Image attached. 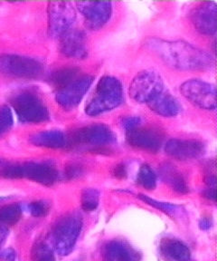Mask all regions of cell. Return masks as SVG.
<instances>
[{
    "label": "cell",
    "mask_w": 217,
    "mask_h": 261,
    "mask_svg": "<svg viewBox=\"0 0 217 261\" xmlns=\"http://www.w3.org/2000/svg\"><path fill=\"white\" fill-rule=\"evenodd\" d=\"M144 46L173 69L205 71L214 65V59L210 54L184 41L165 40L151 37L144 41Z\"/></svg>",
    "instance_id": "cell-1"
},
{
    "label": "cell",
    "mask_w": 217,
    "mask_h": 261,
    "mask_svg": "<svg viewBox=\"0 0 217 261\" xmlns=\"http://www.w3.org/2000/svg\"><path fill=\"white\" fill-rule=\"evenodd\" d=\"M124 93L121 82L111 75H104L99 80L95 92L85 106L89 116H98L114 110L123 102Z\"/></svg>",
    "instance_id": "cell-2"
},
{
    "label": "cell",
    "mask_w": 217,
    "mask_h": 261,
    "mask_svg": "<svg viewBox=\"0 0 217 261\" xmlns=\"http://www.w3.org/2000/svg\"><path fill=\"white\" fill-rule=\"evenodd\" d=\"M10 106L17 118L24 123L38 124L48 121L49 110L39 94L32 90H22L10 99Z\"/></svg>",
    "instance_id": "cell-3"
},
{
    "label": "cell",
    "mask_w": 217,
    "mask_h": 261,
    "mask_svg": "<svg viewBox=\"0 0 217 261\" xmlns=\"http://www.w3.org/2000/svg\"><path fill=\"white\" fill-rule=\"evenodd\" d=\"M67 136V147H88L91 151H103L116 142V135L104 123H91L72 132Z\"/></svg>",
    "instance_id": "cell-4"
},
{
    "label": "cell",
    "mask_w": 217,
    "mask_h": 261,
    "mask_svg": "<svg viewBox=\"0 0 217 261\" xmlns=\"http://www.w3.org/2000/svg\"><path fill=\"white\" fill-rule=\"evenodd\" d=\"M82 228V215L78 212L66 214L54 225L51 234L53 248L60 256L73 251Z\"/></svg>",
    "instance_id": "cell-5"
},
{
    "label": "cell",
    "mask_w": 217,
    "mask_h": 261,
    "mask_svg": "<svg viewBox=\"0 0 217 261\" xmlns=\"http://www.w3.org/2000/svg\"><path fill=\"white\" fill-rule=\"evenodd\" d=\"M45 71L42 63L20 55L4 54L0 56V73L9 77L17 79H37Z\"/></svg>",
    "instance_id": "cell-6"
},
{
    "label": "cell",
    "mask_w": 217,
    "mask_h": 261,
    "mask_svg": "<svg viewBox=\"0 0 217 261\" xmlns=\"http://www.w3.org/2000/svg\"><path fill=\"white\" fill-rule=\"evenodd\" d=\"M166 89L164 80L155 70H144L138 73L130 85V95L139 103L152 101Z\"/></svg>",
    "instance_id": "cell-7"
},
{
    "label": "cell",
    "mask_w": 217,
    "mask_h": 261,
    "mask_svg": "<svg viewBox=\"0 0 217 261\" xmlns=\"http://www.w3.org/2000/svg\"><path fill=\"white\" fill-rule=\"evenodd\" d=\"M180 92L187 100L201 109H216V88L210 83L199 79H190L181 85Z\"/></svg>",
    "instance_id": "cell-8"
},
{
    "label": "cell",
    "mask_w": 217,
    "mask_h": 261,
    "mask_svg": "<svg viewBox=\"0 0 217 261\" xmlns=\"http://www.w3.org/2000/svg\"><path fill=\"white\" fill-rule=\"evenodd\" d=\"M76 19V10L71 2H49L47 7L48 34L54 38L60 37L71 29Z\"/></svg>",
    "instance_id": "cell-9"
},
{
    "label": "cell",
    "mask_w": 217,
    "mask_h": 261,
    "mask_svg": "<svg viewBox=\"0 0 217 261\" xmlns=\"http://www.w3.org/2000/svg\"><path fill=\"white\" fill-rule=\"evenodd\" d=\"M94 83V76L81 74L61 89L56 90L55 101L65 110H73L82 102Z\"/></svg>",
    "instance_id": "cell-10"
},
{
    "label": "cell",
    "mask_w": 217,
    "mask_h": 261,
    "mask_svg": "<svg viewBox=\"0 0 217 261\" xmlns=\"http://www.w3.org/2000/svg\"><path fill=\"white\" fill-rule=\"evenodd\" d=\"M126 140L129 145L133 148L157 152L163 145L165 134L158 127L139 125L126 130Z\"/></svg>",
    "instance_id": "cell-11"
},
{
    "label": "cell",
    "mask_w": 217,
    "mask_h": 261,
    "mask_svg": "<svg viewBox=\"0 0 217 261\" xmlns=\"http://www.w3.org/2000/svg\"><path fill=\"white\" fill-rule=\"evenodd\" d=\"M76 8L82 14L87 29L94 31L103 29L112 15L111 2H76Z\"/></svg>",
    "instance_id": "cell-12"
},
{
    "label": "cell",
    "mask_w": 217,
    "mask_h": 261,
    "mask_svg": "<svg viewBox=\"0 0 217 261\" xmlns=\"http://www.w3.org/2000/svg\"><path fill=\"white\" fill-rule=\"evenodd\" d=\"M23 179L45 185L47 187L57 182L59 171L52 163L48 162H26L22 163Z\"/></svg>",
    "instance_id": "cell-13"
},
{
    "label": "cell",
    "mask_w": 217,
    "mask_h": 261,
    "mask_svg": "<svg viewBox=\"0 0 217 261\" xmlns=\"http://www.w3.org/2000/svg\"><path fill=\"white\" fill-rule=\"evenodd\" d=\"M190 18L195 29L205 36H213L217 29L215 2H204L193 9Z\"/></svg>",
    "instance_id": "cell-14"
},
{
    "label": "cell",
    "mask_w": 217,
    "mask_h": 261,
    "mask_svg": "<svg viewBox=\"0 0 217 261\" xmlns=\"http://www.w3.org/2000/svg\"><path fill=\"white\" fill-rule=\"evenodd\" d=\"M166 153L179 161L197 159L205 152L204 143L194 139H171L165 144Z\"/></svg>",
    "instance_id": "cell-15"
},
{
    "label": "cell",
    "mask_w": 217,
    "mask_h": 261,
    "mask_svg": "<svg viewBox=\"0 0 217 261\" xmlns=\"http://www.w3.org/2000/svg\"><path fill=\"white\" fill-rule=\"evenodd\" d=\"M59 39V49L64 56L74 59H84L88 57L86 35L82 30L70 29Z\"/></svg>",
    "instance_id": "cell-16"
},
{
    "label": "cell",
    "mask_w": 217,
    "mask_h": 261,
    "mask_svg": "<svg viewBox=\"0 0 217 261\" xmlns=\"http://www.w3.org/2000/svg\"><path fill=\"white\" fill-rule=\"evenodd\" d=\"M147 106L155 114L162 117H175L180 114V102L168 89H165Z\"/></svg>",
    "instance_id": "cell-17"
},
{
    "label": "cell",
    "mask_w": 217,
    "mask_h": 261,
    "mask_svg": "<svg viewBox=\"0 0 217 261\" xmlns=\"http://www.w3.org/2000/svg\"><path fill=\"white\" fill-rule=\"evenodd\" d=\"M29 142L33 145L47 149H61L67 147V136L60 130H47L32 135Z\"/></svg>",
    "instance_id": "cell-18"
},
{
    "label": "cell",
    "mask_w": 217,
    "mask_h": 261,
    "mask_svg": "<svg viewBox=\"0 0 217 261\" xmlns=\"http://www.w3.org/2000/svg\"><path fill=\"white\" fill-rule=\"evenodd\" d=\"M161 176L166 184H168L173 191L179 194H187L189 192L187 180L175 166L171 164H165L161 168Z\"/></svg>",
    "instance_id": "cell-19"
},
{
    "label": "cell",
    "mask_w": 217,
    "mask_h": 261,
    "mask_svg": "<svg viewBox=\"0 0 217 261\" xmlns=\"http://www.w3.org/2000/svg\"><path fill=\"white\" fill-rule=\"evenodd\" d=\"M162 250L175 261H191V251L182 241L167 240L162 243Z\"/></svg>",
    "instance_id": "cell-20"
},
{
    "label": "cell",
    "mask_w": 217,
    "mask_h": 261,
    "mask_svg": "<svg viewBox=\"0 0 217 261\" xmlns=\"http://www.w3.org/2000/svg\"><path fill=\"white\" fill-rule=\"evenodd\" d=\"M103 261H131V254L122 242L112 241L105 246Z\"/></svg>",
    "instance_id": "cell-21"
},
{
    "label": "cell",
    "mask_w": 217,
    "mask_h": 261,
    "mask_svg": "<svg viewBox=\"0 0 217 261\" xmlns=\"http://www.w3.org/2000/svg\"><path fill=\"white\" fill-rule=\"evenodd\" d=\"M81 74V70L77 67H61L51 74L50 82L55 89H61L71 82L74 81V79H76Z\"/></svg>",
    "instance_id": "cell-22"
},
{
    "label": "cell",
    "mask_w": 217,
    "mask_h": 261,
    "mask_svg": "<svg viewBox=\"0 0 217 261\" xmlns=\"http://www.w3.org/2000/svg\"><path fill=\"white\" fill-rule=\"evenodd\" d=\"M22 208L17 203L8 204L0 208V223L2 225H15L22 217Z\"/></svg>",
    "instance_id": "cell-23"
},
{
    "label": "cell",
    "mask_w": 217,
    "mask_h": 261,
    "mask_svg": "<svg viewBox=\"0 0 217 261\" xmlns=\"http://www.w3.org/2000/svg\"><path fill=\"white\" fill-rule=\"evenodd\" d=\"M157 174L148 164H142L137 176V182L147 191H153L157 187Z\"/></svg>",
    "instance_id": "cell-24"
},
{
    "label": "cell",
    "mask_w": 217,
    "mask_h": 261,
    "mask_svg": "<svg viewBox=\"0 0 217 261\" xmlns=\"http://www.w3.org/2000/svg\"><path fill=\"white\" fill-rule=\"evenodd\" d=\"M100 202V192L94 188H85L81 193V204L84 212H95Z\"/></svg>",
    "instance_id": "cell-25"
},
{
    "label": "cell",
    "mask_w": 217,
    "mask_h": 261,
    "mask_svg": "<svg viewBox=\"0 0 217 261\" xmlns=\"http://www.w3.org/2000/svg\"><path fill=\"white\" fill-rule=\"evenodd\" d=\"M0 178L9 179H23L22 163L0 162Z\"/></svg>",
    "instance_id": "cell-26"
},
{
    "label": "cell",
    "mask_w": 217,
    "mask_h": 261,
    "mask_svg": "<svg viewBox=\"0 0 217 261\" xmlns=\"http://www.w3.org/2000/svg\"><path fill=\"white\" fill-rule=\"evenodd\" d=\"M14 125V114L11 107L0 106V138L7 135Z\"/></svg>",
    "instance_id": "cell-27"
},
{
    "label": "cell",
    "mask_w": 217,
    "mask_h": 261,
    "mask_svg": "<svg viewBox=\"0 0 217 261\" xmlns=\"http://www.w3.org/2000/svg\"><path fill=\"white\" fill-rule=\"evenodd\" d=\"M33 261H55L53 249L45 242H37L32 249Z\"/></svg>",
    "instance_id": "cell-28"
},
{
    "label": "cell",
    "mask_w": 217,
    "mask_h": 261,
    "mask_svg": "<svg viewBox=\"0 0 217 261\" xmlns=\"http://www.w3.org/2000/svg\"><path fill=\"white\" fill-rule=\"evenodd\" d=\"M139 198L140 200H142L143 202H145V203L148 204V205H150L152 207H154V208L160 210L161 212L167 213L168 215H169L170 213L176 212L177 208H178V206L175 205V204L159 201V200L151 199V198H149L148 196L144 195V194H139Z\"/></svg>",
    "instance_id": "cell-29"
},
{
    "label": "cell",
    "mask_w": 217,
    "mask_h": 261,
    "mask_svg": "<svg viewBox=\"0 0 217 261\" xmlns=\"http://www.w3.org/2000/svg\"><path fill=\"white\" fill-rule=\"evenodd\" d=\"M50 203L46 200H36L28 205L29 212L36 218H42L48 214L50 212Z\"/></svg>",
    "instance_id": "cell-30"
},
{
    "label": "cell",
    "mask_w": 217,
    "mask_h": 261,
    "mask_svg": "<svg viewBox=\"0 0 217 261\" xmlns=\"http://www.w3.org/2000/svg\"><path fill=\"white\" fill-rule=\"evenodd\" d=\"M82 168L77 164H71L68 165L65 170V176L68 179H74L79 176L82 175Z\"/></svg>",
    "instance_id": "cell-31"
},
{
    "label": "cell",
    "mask_w": 217,
    "mask_h": 261,
    "mask_svg": "<svg viewBox=\"0 0 217 261\" xmlns=\"http://www.w3.org/2000/svg\"><path fill=\"white\" fill-rule=\"evenodd\" d=\"M121 124L125 130H131L135 127L141 125V119L138 116H128L122 119Z\"/></svg>",
    "instance_id": "cell-32"
},
{
    "label": "cell",
    "mask_w": 217,
    "mask_h": 261,
    "mask_svg": "<svg viewBox=\"0 0 217 261\" xmlns=\"http://www.w3.org/2000/svg\"><path fill=\"white\" fill-rule=\"evenodd\" d=\"M112 175L114 176L116 179H125L128 175L127 167L125 166V164H117L112 170Z\"/></svg>",
    "instance_id": "cell-33"
},
{
    "label": "cell",
    "mask_w": 217,
    "mask_h": 261,
    "mask_svg": "<svg viewBox=\"0 0 217 261\" xmlns=\"http://www.w3.org/2000/svg\"><path fill=\"white\" fill-rule=\"evenodd\" d=\"M8 236H9V229L5 225L0 223V247L4 244Z\"/></svg>",
    "instance_id": "cell-34"
},
{
    "label": "cell",
    "mask_w": 217,
    "mask_h": 261,
    "mask_svg": "<svg viewBox=\"0 0 217 261\" xmlns=\"http://www.w3.org/2000/svg\"><path fill=\"white\" fill-rule=\"evenodd\" d=\"M204 195H205V198H207L208 200L215 201V198H216L215 188H207V190H205V192H204Z\"/></svg>",
    "instance_id": "cell-35"
},
{
    "label": "cell",
    "mask_w": 217,
    "mask_h": 261,
    "mask_svg": "<svg viewBox=\"0 0 217 261\" xmlns=\"http://www.w3.org/2000/svg\"><path fill=\"white\" fill-rule=\"evenodd\" d=\"M199 225H200L201 229L206 230V229H209L210 227H211V222L207 219H203V220H201Z\"/></svg>",
    "instance_id": "cell-36"
},
{
    "label": "cell",
    "mask_w": 217,
    "mask_h": 261,
    "mask_svg": "<svg viewBox=\"0 0 217 261\" xmlns=\"http://www.w3.org/2000/svg\"><path fill=\"white\" fill-rule=\"evenodd\" d=\"M7 199H9V198L8 197H0V202L3 201V200H7Z\"/></svg>",
    "instance_id": "cell-37"
}]
</instances>
